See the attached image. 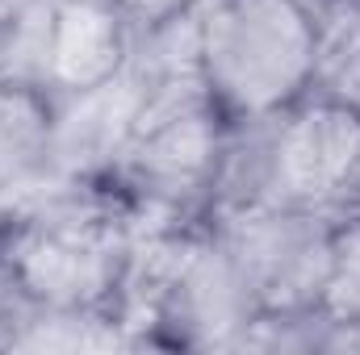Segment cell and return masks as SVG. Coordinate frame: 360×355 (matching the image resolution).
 Wrapping results in <instances>:
<instances>
[{
    "label": "cell",
    "mask_w": 360,
    "mask_h": 355,
    "mask_svg": "<svg viewBox=\"0 0 360 355\" xmlns=\"http://www.w3.org/2000/svg\"><path fill=\"white\" fill-rule=\"evenodd\" d=\"M226 130L231 117L210 96L155 109L139 121V134L117 163L139 222L151 217L155 226H184L197 205L214 201Z\"/></svg>",
    "instance_id": "3"
},
{
    "label": "cell",
    "mask_w": 360,
    "mask_h": 355,
    "mask_svg": "<svg viewBox=\"0 0 360 355\" xmlns=\"http://www.w3.org/2000/svg\"><path fill=\"white\" fill-rule=\"evenodd\" d=\"M319 309L335 322H360V213L340 217L331 230V267Z\"/></svg>",
    "instance_id": "9"
},
{
    "label": "cell",
    "mask_w": 360,
    "mask_h": 355,
    "mask_svg": "<svg viewBox=\"0 0 360 355\" xmlns=\"http://www.w3.org/2000/svg\"><path fill=\"white\" fill-rule=\"evenodd\" d=\"M314 76L310 96L360 113V0H331L314 13Z\"/></svg>",
    "instance_id": "8"
},
{
    "label": "cell",
    "mask_w": 360,
    "mask_h": 355,
    "mask_svg": "<svg viewBox=\"0 0 360 355\" xmlns=\"http://www.w3.org/2000/svg\"><path fill=\"white\" fill-rule=\"evenodd\" d=\"M130 25L117 0H55L46 92H76L122 72Z\"/></svg>",
    "instance_id": "6"
},
{
    "label": "cell",
    "mask_w": 360,
    "mask_h": 355,
    "mask_svg": "<svg viewBox=\"0 0 360 355\" xmlns=\"http://www.w3.org/2000/svg\"><path fill=\"white\" fill-rule=\"evenodd\" d=\"M134 234L139 213L96 192V180H46L8 205L0 264L13 288L38 305L113 309Z\"/></svg>",
    "instance_id": "1"
},
{
    "label": "cell",
    "mask_w": 360,
    "mask_h": 355,
    "mask_svg": "<svg viewBox=\"0 0 360 355\" xmlns=\"http://www.w3.org/2000/svg\"><path fill=\"white\" fill-rule=\"evenodd\" d=\"M143 100L117 72L101 84L51 96V180H101L117 172L139 134Z\"/></svg>",
    "instance_id": "5"
},
{
    "label": "cell",
    "mask_w": 360,
    "mask_h": 355,
    "mask_svg": "<svg viewBox=\"0 0 360 355\" xmlns=\"http://www.w3.org/2000/svg\"><path fill=\"white\" fill-rule=\"evenodd\" d=\"M297 4H302V8H310V13H319V8H327L331 0H297Z\"/></svg>",
    "instance_id": "13"
},
{
    "label": "cell",
    "mask_w": 360,
    "mask_h": 355,
    "mask_svg": "<svg viewBox=\"0 0 360 355\" xmlns=\"http://www.w3.org/2000/svg\"><path fill=\"white\" fill-rule=\"evenodd\" d=\"M193 4H197V0H117V8H122V17H126L130 29H143V25H151V21L176 17V13L193 8Z\"/></svg>",
    "instance_id": "10"
},
{
    "label": "cell",
    "mask_w": 360,
    "mask_h": 355,
    "mask_svg": "<svg viewBox=\"0 0 360 355\" xmlns=\"http://www.w3.org/2000/svg\"><path fill=\"white\" fill-rule=\"evenodd\" d=\"M335 217L297 205H260L214 213L210 234L243 272L264 314L319 309L323 280L331 267Z\"/></svg>",
    "instance_id": "4"
},
{
    "label": "cell",
    "mask_w": 360,
    "mask_h": 355,
    "mask_svg": "<svg viewBox=\"0 0 360 355\" xmlns=\"http://www.w3.org/2000/svg\"><path fill=\"white\" fill-rule=\"evenodd\" d=\"M51 180V92L0 80V209Z\"/></svg>",
    "instance_id": "7"
},
{
    "label": "cell",
    "mask_w": 360,
    "mask_h": 355,
    "mask_svg": "<svg viewBox=\"0 0 360 355\" xmlns=\"http://www.w3.org/2000/svg\"><path fill=\"white\" fill-rule=\"evenodd\" d=\"M314 13L297 0H205L201 80L231 117H272L297 105L314 76Z\"/></svg>",
    "instance_id": "2"
},
{
    "label": "cell",
    "mask_w": 360,
    "mask_h": 355,
    "mask_svg": "<svg viewBox=\"0 0 360 355\" xmlns=\"http://www.w3.org/2000/svg\"><path fill=\"white\" fill-rule=\"evenodd\" d=\"M360 213V159H356V172H352V184H348V192H344V209H340V217H352ZM335 217V222H340Z\"/></svg>",
    "instance_id": "11"
},
{
    "label": "cell",
    "mask_w": 360,
    "mask_h": 355,
    "mask_svg": "<svg viewBox=\"0 0 360 355\" xmlns=\"http://www.w3.org/2000/svg\"><path fill=\"white\" fill-rule=\"evenodd\" d=\"M13 297H17V288H13L8 272H4V264H0V322H4V314H8V305H13Z\"/></svg>",
    "instance_id": "12"
}]
</instances>
